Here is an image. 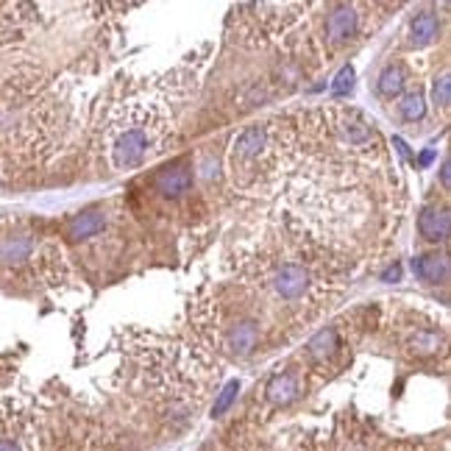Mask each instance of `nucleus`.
Segmentation results:
<instances>
[{
	"label": "nucleus",
	"mask_w": 451,
	"mask_h": 451,
	"mask_svg": "<svg viewBox=\"0 0 451 451\" xmlns=\"http://www.w3.org/2000/svg\"><path fill=\"white\" fill-rule=\"evenodd\" d=\"M423 112H426V106H423V95H421V92H409L404 100H402V117H404L406 123L421 120Z\"/></svg>",
	"instance_id": "16"
},
{
	"label": "nucleus",
	"mask_w": 451,
	"mask_h": 451,
	"mask_svg": "<svg viewBox=\"0 0 451 451\" xmlns=\"http://www.w3.org/2000/svg\"><path fill=\"white\" fill-rule=\"evenodd\" d=\"M237 390H240V382H228L223 387V393L218 396V402H215V406H212V415L218 418V415H223L226 409L231 406V402H234V396H237Z\"/></svg>",
	"instance_id": "18"
},
{
	"label": "nucleus",
	"mask_w": 451,
	"mask_h": 451,
	"mask_svg": "<svg viewBox=\"0 0 451 451\" xmlns=\"http://www.w3.org/2000/svg\"><path fill=\"white\" fill-rule=\"evenodd\" d=\"M432 100H435V106H438L440 112H446V109H449V100H451L449 76H440V78L435 81V87H432Z\"/></svg>",
	"instance_id": "17"
},
{
	"label": "nucleus",
	"mask_w": 451,
	"mask_h": 451,
	"mask_svg": "<svg viewBox=\"0 0 451 451\" xmlns=\"http://www.w3.org/2000/svg\"><path fill=\"white\" fill-rule=\"evenodd\" d=\"M354 87V67H343L332 84V95H348Z\"/></svg>",
	"instance_id": "20"
},
{
	"label": "nucleus",
	"mask_w": 451,
	"mask_h": 451,
	"mask_svg": "<svg viewBox=\"0 0 451 451\" xmlns=\"http://www.w3.org/2000/svg\"><path fill=\"white\" fill-rule=\"evenodd\" d=\"M189 187H192V168L184 165V162L159 170V176H156V189H159L165 198H181Z\"/></svg>",
	"instance_id": "5"
},
{
	"label": "nucleus",
	"mask_w": 451,
	"mask_h": 451,
	"mask_svg": "<svg viewBox=\"0 0 451 451\" xmlns=\"http://www.w3.org/2000/svg\"><path fill=\"white\" fill-rule=\"evenodd\" d=\"M31 237L28 234H8L0 237V265H23L31 257Z\"/></svg>",
	"instance_id": "7"
},
{
	"label": "nucleus",
	"mask_w": 451,
	"mask_h": 451,
	"mask_svg": "<svg viewBox=\"0 0 451 451\" xmlns=\"http://www.w3.org/2000/svg\"><path fill=\"white\" fill-rule=\"evenodd\" d=\"M151 151V131L142 129V123L129 126L123 131L115 134V142L109 148V159H112V168L115 170H129L145 162Z\"/></svg>",
	"instance_id": "1"
},
{
	"label": "nucleus",
	"mask_w": 451,
	"mask_h": 451,
	"mask_svg": "<svg viewBox=\"0 0 451 451\" xmlns=\"http://www.w3.org/2000/svg\"><path fill=\"white\" fill-rule=\"evenodd\" d=\"M438 346H440V340H438L435 332H421V334L412 337V348L421 351V354H432Z\"/></svg>",
	"instance_id": "19"
},
{
	"label": "nucleus",
	"mask_w": 451,
	"mask_h": 451,
	"mask_svg": "<svg viewBox=\"0 0 451 451\" xmlns=\"http://www.w3.org/2000/svg\"><path fill=\"white\" fill-rule=\"evenodd\" d=\"M360 25V14L354 6H337L332 8V14L326 17V40L332 45H346Z\"/></svg>",
	"instance_id": "3"
},
{
	"label": "nucleus",
	"mask_w": 451,
	"mask_h": 451,
	"mask_svg": "<svg viewBox=\"0 0 451 451\" xmlns=\"http://www.w3.org/2000/svg\"><path fill=\"white\" fill-rule=\"evenodd\" d=\"M106 223V218H103V212L100 209H87V212H81V215H76L70 226H67V237L70 240H87V237H95L100 228Z\"/></svg>",
	"instance_id": "11"
},
{
	"label": "nucleus",
	"mask_w": 451,
	"mask_h": 451,
	"mask_svg": "<svg viewBox=\"0 0 451 451\" xmlns=\"http://www.w3.org/2000/svg\"><path fill=\"white\" fill-rule=\"evenodd\" d=\"M435 159V151H426L423 156H421V165H426V162H432Z\"/></svg>",
	"instance_id": "22"
},
{
	"label": "nucleus",
	"mask_w": 451,
	"mask_h": 451,
	"mask_svg": "<svg viewBox=\"0 0 451 451\" xmlns=\"http://www.w3.org/2000/svg\"><path fill=\"white\" fill-rule=\"evenodd\" d=\"M0 451H20L11 440H0Z\"/></svg>",
	"instance_id": "21"
},
{
	"label": "nucleus",
	"mask_w": 451,
	"mask_h": 451,
	"mask_svg": "<svg viewBox=\"0 0 451 451\" xmlns=\"http://www.w3.org/2000/svg\"><path fill=\"white\" fill-rule=\"evenodd\" d=\"M404 81H406L404 70L390 64V67H385L382 76H379V92L387 95V98H393V95H399V92L404 90Z\"/></svg>",
	"instance_id": "15"
},
{
	"label": "nucleus",
	"mask_w": 451,
	"mask_h": 451,
	"mask_svg": "<svg viewBox=\"0 0 451 451\" xmlns=\"http://www.w3.org/2000/svg\"><path fill=\"white\" fill-rule=\"evenodd\" d=\"M340 131H343L348 145H365L370 139V126L360 112H346L340 117Z\"/></svg>",
	"instance_id": "13"
},
{
	"label": "nucleus",
	"mask_w": 451,
	"mask_h": 451,
	"mask_svg": "<svg viewBox=\"0 0 451 451\" xmlns=\"http://www.w3.org/2000/svg\"><path fill=\"white\" fill-rule=\"evenodd\" d=\"M265 393H268V399H271L273 404L284 406L298 396V382H295L293 373H276L271 382H268V390H265Z\"/></svg>",
	"instance_id": "12"
},
{
	"label": "nucleus",
	"mask_w": 451,
	"mask_h": 451,
	"mask_svg": "<svg viewBox=\"0 0 451 451\" xmlns=\"http://www.w3.org/2000/svg\"><path fill=\"white\" fill-rule=\"evenodd\" d=\"M334 351H337V332L334 329H323L310 340V357H315V360H326Z\"/></svg>",
	"instance_id": "14"
},
{
	"label": "nucleus",
	"mask_w": 451,
	"mask_h": 451,
	"mask_svg": "<svg viewBox=\"0 0 451 451\" xmlns=\"http://www.w3.org/2000/svg\"><path fill=\"white\" fill-rule=\"evenodd\" d=\"M268 148V126H248L245 131H240L237 139L231 142V159L245 162V159H257L262 156Z\"/></svg>",
	"instance_id": "4"
},
{
	"label": "nucleus",
	"mask_w": 451,
	"mask_h": 451,
	"mask_svg": "<svg viewBox=\"0 0 451 451\" xmlns=\"http://www.w3.org/2000/svg\"><path fill=\"white\" fill-rule=\"evenodd\" d=\"M438 31H440V23L432 11H421L415 14L412 25H409V42L412 47H426L429 42L438 40Z\"/></svg>",
	"instance_id": "10"
},
{
	"label": "nucleus",
	"mask_w": 451,
	"mask_h": 451,
	"mask_svg": "<svg viewBox=\"0 0 451 451\" xmlns=\"http://www.w3.org/2000/svg\"><path fill=\"white\" fill-rule=\"evenodd\" d=\"M257 343H259V329H257V323L242 320V323L231 326V332H228V348H231L234 354L245 357V354H251V351L257 348Z\"/></svg>",
	"instance_id": "9"
},
{
	"label": "nucleus",
	"mask_w": 451,
	"mask_h": 451,
	"mask_svg": "<svg viewBox=\"0 0 451 451\" xmlns=\"http://www.w3.org/2000/svg\"><path fill=\"white\" fill-rule=\"evenodd\" d=\"M418 231L429 242H443L449 237V212L443 206H426L418 215Z\"/></svg>",
	"instance_id": "6"
},
{
	"label": "nucleus",
	"mask_w": 451,
	"mask_h": 451,
	"mask_svg": "<svg viewBox=\"0 0 451 451\" xmlns=\"http://www.w3.org/2000/svg\"><path fill=\"white\" fill-rule=\"evenodd\" d=\"M399 276H402V271H399V268H393L390 273H385V281H390V279H399Z\"/></svg>",
	"instance_id": "23"
},
{
	"label": "nucleus",
	"mask_w": 451,
	"mask_h": 451,
	"mask_svg": "<svg viewBox=\"0 0 451 451\" xmlns=\"http://www.w3.org/2000/svg\"><path fill=\"white\" fill-rule=\"evenodd\" d=\"M271 284L279 298H284V301H298V298H304V295L310 293L312 276H310V271H307L304 265L287 262V265H281L279 271L273 273Z\"/></svg>",
	"instance_id": "2"
},
{
	"label": "nucleus",
	"mask_w": 451,
	"mask_h": 451,
	"mask_svg": "<svg viewBox=\"0 0 451 451\" xmlns=\"http://www.w3.org/2000/svg\"><path fill=\"white\" fill-rule=\"evenodd\" d=\"M412 271L418 279H423L429 284H440L449 279V259L443 254H426V257L412 259Z\"/></svg>",
	"instance_id": "8"
}]
</instances>
